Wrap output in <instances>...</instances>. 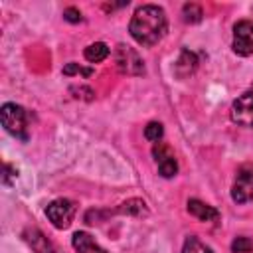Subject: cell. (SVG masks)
Wrapping results in <instances>:
<instances>
[{"mask_svg":"<svg viewBox=\"0 0 253 253\" xmlns=\"http://www.w3.org/2000/svg\"><path fill=\"white\" fill-rule=\"evenodd\" d=\"M168 22L166 14L156 4H144L134 10L132 20L128 24V32L132 40L140 45H154L158 43L166 34Z\"/></svg>","mask_w":253,"mask_h":253,"instance_id":"obj_1","label":"cell"},{"mask_svg":"<svg viewBox=\"0 0 253 253\" xmlns=\"http://www.w3.org/2000/svg\"><path fill=\"white\" fill-rule=\"evenodd\" d=\"M0 119L4 128L14 134L16 138L28 140V132H26V111L16 105V103H4L2 111H0Z\"/></svg>","mask_w":253,"mask_h":253,"instance_id":"obj_2","label":"cell"},{"mask_svg":"<svg viewBox=\"0 0 253 253\" xmlns=\"http://www.w3.org/2000/svg\"><path fill=\"white\" fill-rule=\"evenodd\" d=\"M75 211H77V206H75L71 200H67V198L53 200V202L45 208L47 219H49V221L53 223V227H57V229L69 227V223H71Z\"/></svg>","mask_w":253,"mask_h":253,"instance_id":"obj_3","label":"cell"},{"mask_svg":"<svg viewBox=\"0 0 253 253\" xmlns=\"http://www.w3.org/2000/svg\"><path fill=\"white\" fill-rule=\"evenodd\" d=\"M115 61H117V67L121 73L125 75H142L144 73V63L140 59V55L125 45V43H119L117 49H115Z\"/></svg>","mask_w":253,"mask_h":253,"instance_id":"obj_4","label":"cell"},{"mask_svg":"<svg viewBox=\"0 0 253 253\" xmlns=\"http://www.w3.org/2000/svg\"><path fill=\"white\" fill-rule=\"evenodd\" d=\"M231 198L235 204H247L253 200V168L249 164H243L237 170V176L231 188Z\"/></svg>","mask_w":253,"mask_h":253,"instance_id":"obj_5","label":"cell"},{"mask_svg":"<svg viewBox=\"0 0 253 253\" xmlns=\"http://www.w3.org/2000/svg\"><path fill=\"white\" fill-rule=\"evenodd\" d=\"M231 121L241 126H253V85L233 101Z\"/></svg>","mask_w":253,"mask_h":253,"instance_id":"obj_6","label":"cell"},{"mask_svg":"<svg viewBox=\"0 0 253 253\" xmlns=\"http://www.w3.org/2000/svg\"><path fill=\"white\" fill-rule=\"evenodd\" d=\"M233 51L237 55L253 53V22L251 20H239L233 26Z\"/></svg>","mask_w":253,"mask_h":253,"instance_id":"obj_7","label":"cell"},{"mask_svg":"<svg viewBox=\"0 0 253 253\" xmlns=\"http://www.w3.org/2000/svg\"><path fill=\"white\" fill-rule=\"evenodd\" d=\"M152 156L156 158L160 176H164V178H172V176L178 172V164H176L174 154L170 152V146H166V144H162V142L154 144V148H152Z\"/></svg>","mask_w":253,"mask_h":253,"instance_id":"obj_8","label":"cell"},{"mask_svg":"<svg viewBox=\"0 0 253 253\" xmlns=\"http://www.w3.org/2000/svg\"><path fill=\"white\" fill-rule=\"evenodd\" d=\"M24 239H26L28 245L34 249V253H55L51 241H49L40 229H36V227L26 229V231H24Z\"/></svg>","mask_w":253,"mask_h":253,"instance_id":"obj_9","label":"cell"},{"mask_svg":"<svg viewBox=\"0 0 253 253\" xmlns=\"http://www.w3.org/2000/svg\"><path fill=\"white\" fill-rule=\"evenodd\" d=\"M71 243H73V247H75L77 253H109V251H105L87 231H77V233H73Z\"/></svg>","mask_w":253,"mask_h":253,"instance_id":"obj_10","label":"cell"},{"mask_svg":"<svg viewBox=\"0 0 253 253\" xmlns=\"http://www.w3.org/2000/svg\"><path fill=\"white\" fill-rule=\"evenodd\" d=\"M188 211L194 217H198L200 221H215L219 217V211L213 206H208V204H204L202 200H196V198L188 200Z\"/></svg>","mask_w":253,"mask_h":253,"instance_id":"obj_11","label":"cell"},{"mask_svg":"<svg viewBox=\"0 0 253 253\" xmlns=\"http://www.w3.org/2000/svg\"><path fill=\"white\" fill-rule=\"evenodd\" d=\"M196 67H198V57H196V53H192L190 49H182V51H180V57H178V61H176V65H174L176 75H178V77H188L190 73L196 71Z\"/></svg>","mask_w":253,"mask_h":253,"instance_id":"obj_12","label":"cell"},{"mask_svg":"<svg viewBox=\"0 0 253 253\" xmlns=\"http://www.w3.org/2000/svg\"><path fill=\"white\" fill-rule=\"evenodd\" d=\"M83 55H85L87 61H91V63H99V61L107 59V55H109V45L103 43V42H95V43H91V45L85 47Z\"/></svg>","mask_w":253,"mask_h":253,"instance_id":"obj_13","label":"cell"},{"mask_svg":"<svg viewBox=\"0 0 253 253\" xmlns=\"http://www.w3.org/2000/svg\"><path fill=\"white\" fill-rule=\"evenodd\" d=\"M119 213H128V215H136V217H142V215H148V208L142 200L138 198H132V200H126L125 204L119 206L117 210Z\"/></svg>","mask_w":253,"mask_h":253,"instance_id":"obj_14","label":"cell"},{"mask_svg":"<svg viewBox=\"0 0 253 253\" xmlns=\"http://www.w3.org/2000/svg\"><path fill=\"white\" fill-rule=\"evenodd\" d=\"M182 253H211V249H210V247H208L204 241H200L198 237L190 235V237L184 241Z\"/></svg>","mask_w":253,"mask_h":253,"instance_id":"obj_15","label":"cell"},{"mask_svg":"<svg viewBox=\"0 0 253 253\" xmlns=\"http://www.w3.org/2000/svg\"><path fill=\"white\" fill-rule=\"evenodd\" d=\"M182 14H184V20L190 24H196L202 20V8L198 4H184Z\"/></svg>","mask_w":253,"mask_h":253,"instance_id":"obj_16","label":"cell"},{"mask_svg":"<svg viewBox=\"0 0 253 253\" xmlns=\"http://www.w3.org/2000/svg\"><path fill=\"white\" fill-rule=\"evenodd\" d=\"M162 134H164V128H162L160 123H148V125L144 126V136H146V140H150V142H158V140L162 138Z\"/></svg>","mask_w":253,"mask_h":253,"instance_id":"obj_17","label":"cell"},{"mask_svg":"<svg viewBox=\"0 0 253 253\" xmlns=\"http://www.w3.org/2000/svg\"><path fill=\"white\" fill-rule=\"evenodd\" d=\"M231 251L233 253H251L253 251V241L249 237H237L231 243Z\"/></svg>","mask_w":253,"mask_h":253,"instance_id":"obj_18","label":"cell"},{"mask_svg":"<svg viewBox=\"0 0 253 253\" xmlns=\"http://www.w3.org/2000/svg\"><path fill=\"white\" fill-rule=\"evenodd\" d=\"M75 73H81V75L89 77V75H93V69H85V67H81L79 63H73V61L63 67V75H75Z\"/></svg>","mask_w":253,"mask_h":253,"instance_id":"obj_19","label":"cell"},{"mask_svg":"<svg viewBox=\"0 0 253 253\" xmlns=\"http://www.w3.org/2000/svg\"><path fill=\"white\" fill-rule=\"evenodd\" d=\"M63 18H65L67 22H71V24H77V22H81V20H83V18H81V12H79L77 8H73V6L63 10Z\"/></svg>","mask_w":253,"mask_h":253,"instance_id":"obj_20","label":"cell"},{"mask_svg":"<svg viewBox=\"0 0 253 253\" xmlns=\"http://www.w3.org/2000/svg\"><path fill=\"white\" fill-rule=\"evenodd\" d=\"M10 176H16V174H12V168H10L8 164H4V176H2V182H4V184H10Z\"/></svg>","mask_w":253,"mask_h":253,"instance_id":"obj_21","label":"cell"}]
</instances>
